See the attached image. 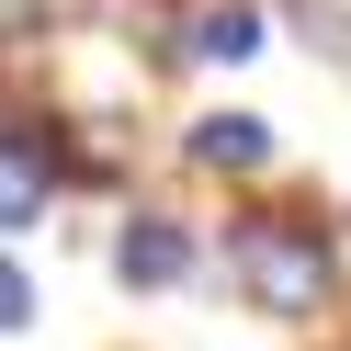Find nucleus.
Returning a JSON list of instances; mask_svg holds the SVG:
<instances>
[{"mask_svg":"<svg viewBox=\"0 0 351 351\" xmlns=\"http://www.w3.org/2000/svg\"><path fill=\"white\" fill-rule=\"evenodd\" d=\"M193 159H204V170H261V159H272V125H261V114H204V125H193Z\"/></svg>","mask_w":351,"mask_h":351,"instance_id":"4","label":"nucleus"},{"mask_svg":"<svg viewBox=\"0 0 351 351\" xmlns=\"http://www.w3.org/2000/svg\"><path fill=\"white\" fill-rule=\"evenodd\" d=\"M261 34H272V23H261V0H193V12H182V46H170V57L250 69V57H261Z\"/></svg>","mask_w":351,"mask_h":351,"instance_id":"2","label":"nucleus"},{"mask_svg":"<svg viewBox=\"0 0 351 351\" xmlns=\"http://www.w3.org/2000/svg\"><path fill=\"white\" fill-rule=\"evenodd\" d=\"M34 215H46V170H34V159H23V147L0 136V238H23V227H34Z\"/></svg>","mask_w":351,"mask_h":351,"instance_id":"5","label":"nucleus"},{"mask_svg":"<svg viewBox=\"0 0 351 351\" xmlns=\"http://www.w3.org/2000/svg\"><path fill=\"white\" fill-rule=\"evenodd\" d=\"M23 317H34V283L12 272V261H0V328H23Z\"/></svg>","mask_w":351,"mask_h":351,"instance_id":"6","label":"nucleus"},{"mask_svg":"<svg viewBox=\"0 0 351 351\" xmlns=\"http://www.w3.org/2000/svg\"><path fill=\"white\" fill-rule=\"evenodd\" d=\"M114 272H125V283H182V272H193V238L170 227V215H136V227L114 238Z\"/></svg>","mask_w":351,"mask_h":351,"instance_id":"3","label":"nucleus"},{"mask_svg":"<svg viewBox=\"0 0 351 351\" xmlns=\"http://www.w3.org/2000/svg\"><path fill=\"white\" fill-rule=\"evenodd\" d=\"M227 272H238V295L261 306V317H317V295H328V238H317V215H238V238H227Z\"/></svg>","mask_w":351,"mask_h":351,"instance_id":"1","label":"nucleus"}]
</instances>
